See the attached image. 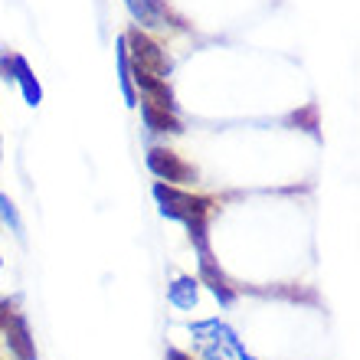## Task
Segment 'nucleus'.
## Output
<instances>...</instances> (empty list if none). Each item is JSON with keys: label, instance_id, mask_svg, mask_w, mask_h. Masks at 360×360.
<instances>
[{"label": "nucleus", "instance_id": "obj_8", "mask_svg": "<svg viewBox=\"0 0 360 360\" xmlns=\"http://www.w3.org/2000/svg\"><path fill=\"white\" fill-rule=\"evenodd\" d=\"M141 118L151 131H161V134H180L184 131L174 115H167L164 108H158V105H151V102H141Z\"/></svg>", "mask_w": 360, "mask_h": 360}, {"label": "nucleus", "instance_id": "obj_10", "mask_svg": "<svg viewBox=\"0 0 360 360\" xmlns=\"http://www.w3.org/2000/svg\"><path fill=\"white\" fill-rule=\"evenodd\" d=\"M124 7L131 10V17L141 23V27H161V10L154 7V0H124Z\"/></svg>", "mask_w": 360, "mask_h": 360}, {"label": "nucleus", "instance_id": "obj_14", "mask_svg": "<svg viewBox=\"0 0 360 360\" xmlns=\"http://www.w3.org/2000/svg\"><path fill=\"white\" fill-rule=\"evenodd\" d=\"M167 360H193V357H187V354L177 351V347H167Z\"/></svg>", "mask_w": 360, "mask_h": 360}, {"label": "nucleus", "instance_id": "obj_7", "mask_svg": "<svg viewBox=\"0 0 360 360\" xmlns=\"http://www.w3.org/2000/svg\"><path fill=\"white\" fill-rule=\"evenodd\" d=\"M13 79H17L20 89H23V98H27V105H33V108H37L39 98H43V89H39L37 76L30 72V63L23 56H13Z\"/></svg>", "mask_w": 360, "mask_h": 360}, {"label": "nucleus", "instance_id": "obj_6", "mask_svg": "<svg viewBox=\"0 0 360 360\" xmlns=\"http://www.w3.org/2000/svg\"><path fill=\"white\" fill-rule=\"evenodd\" d=\"M134 82L144 89V95H148V102L158 105V108H164V112H174L177 108V102H174L171 89H167V82L158 76H148V72H138L134 69Z\"/></svg>", "mask_w": 360, "mask_h": 360}, {"label": "nucleus", "instance_id": "obj_12", "mask_svg": "<svg viewBox=\"0 0 360 360\" xmlns=\"http://www.w3.org/2000/svg\"><path fill=\"white\" fill-rule=\"evenodd\" d=\"M0 217L7 219V223H10V229H13V233H17V236L23 239V219H20L17 207H13V203H10V200L4 197V193H0Z\"/></svg>", "mask_w": 360, "mask_h": 360}, {"label": "nucleus", "instance_id": "obj_1", "mask_svg": "<svg viewBox=\"0 0 360 360\" xmlns=\"http://www.w3.org/2000/svg\"><path fill=\"white\" fill-rule=\"evenodd\" d=\"M190 334H193V344L197 351L203 354L207 360H256L249 357L239 344L236 331L226 328L223 321H200V324H190Z\"/></svg>", "mask_w": 360, "mask_h": 360}, {"label": "nucleus", "instance_id": "obj_4", "mask_svg": "<svg viewBox=\"0 0 360 360\" xmlns=\"http://www.w3.org/2000/svg\"><path fill=\"white\" fill-rule=\"evenodd\" d=\"M148 167L161 180H190L193 177V171H190L174 151H167V148H151V151H148Z\"/></svg>", "mask_w": 360, "mask_h": 360}, {"label": "nucleus", "instance_id": "obj_5", "mask_svg": "<svg viewBox=\"0 0 360 360\" xmlns=\"http://www.w3.org/2000/svg\"><path fill=\"white\" fill-rule=\"evenodd\" d=\"M7 328V344L10 354L17 360H37V347H33V338H30V324L23 314H10V321L4 324Z\"/></svg>", "mask_w": 360, "mask_h": 360}, {"label": "nucleus", "instance_id": "obj_13", "mask_svg": "<svg viewBox=\"0 0 360 360\" xmlns=\"http://www.w3.org/2000/svg\"><path fill=\"white\" fill-rule=\"evenodd\" d=\"M10 321V302H0V328Z\"/></svg>", "mask_w": 360, "mask_h": 360}, {"label": "nucleus", "instance_id": "obj_15", "mask_svg": "<svg viewBox=\"0 0 360 360\" xmlns=\"http://www.w3.org/2000/svg\"><path fill=\"white\" fill-rule=\"evenodd\" d=\"M0 266H4V262H0Z\"/></svg>", "mask_w": 360, "mask_h": 360}, {"label": "nucleus", "instance_id": "obj_11", "mask_svg": "<svg viewBox=\"0 0 360 360\" xmlns=\"http://www.w3.org/2000/svg\"><path fill=\"white\" fill-rule=\"evenodd\" d=\"M118 79H122V92H124V102L128 105H138L134 98V89H131V66H128V39H118Z\"/></svg>", "mask_w": 360, "mask_h": 360}, {"label": "nucleus", "instance_id": "obj_9", "mask_svg": "<svg viewBox=\"0 0 360 360\" xmlns=\"http://www.w3.org/2000/svg\"><path fill=\"white\" fill-rule=\"evenodd\" d=\"M174 308L180 311H190L193 304H197V278H190V275H177L171 285V292H167Z\"/></svg>", "mask_w": 360, "mask_h": 360}, {"label": "nucleus", "instance_id": "obj_3", "mask_svg": "<svg viewBox=\"0 0 360 360\" xmlns=\"http://www.w3.org/2000/svg\"><path fill=\"white\" fill-rule=\"evenodd\" d=\"M128 43H131V53H134V69L138 72H148V76H158V79H164L167 72H171V59L164 56V49L154 43V39H148V37H141L138 30L134 33H128Z\"/></svg>", "mask_w": 360, "mask_h": 360}, {"label": "nucleus", "instance_id": "obj_2", "mask_svg": "<svg viewBox=\"0 0 360 360\" xmlns=\"http://www.w3.org/2000/svg\"><path fill=\"white\" fill-rule=\"evenodd\" d=\"M154 200L161 203V213L167 219H180L184 226H193V223H203L210 217V200L193 197V193H184L177 187H167V184H154Z\"/></svg>", "mask_w": 360, "mask_h": 360}]
</instances>
